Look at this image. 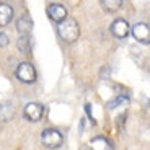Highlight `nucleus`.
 Masks as SVG:
<instances>
[{"mask_svg":"<svg viewBox=\"0 0 150 150\" xmlns=\"http://www.w3.org/2000/svg\"><path fill=\"white\" fill-rule=\"evenodd\" d=\"M8 42H10V41H8V36H7V34L0 33V47H5Z\"/></svg>","mask_w":150,"mask_h":150,"instance_id":"obj_14","label":"nucleus"},{"mask_svg":"<svg viewBox=\"0 0 150 150\" xmlns=\"http://www.w3.org/2000/svg\"><path fill=\"white\" fill-rule=\"evenodd\" d=\"M13 18V8L8 4H0V28L7 26Z\"/></svg>","mask_w":150,"mask_h":150,"instance_id":"obj_10","label":"nucleus"},{"mask_svg":"<svg viewBox=\"0 0 150 150\" xmlns=\"http://www.w3.org/2000/svg\"><path fill=\"white\" fill-rule=\"evenodd\" d=\"M109 74H111V69H109V67H106V65H105V67L101 69V79H105V75H106V79H108V77H109Z\"/></svg>","mask_w":150,"mask_h":150,"instance_id":"obj_16","label":"nucleus"},{"mask_svg":"<svg viewBox=\"0 0 150 150\" xmlns=\"http://www.w3.org/2000/svg\"><path fill=\"white\" fill-rule=\"evenodd\" d=\"M80 150H93V149H90V147H82Z\"/></svg>","mask_w":150,"mask_h":150,"instance_id":"obj_17","label":"nucleus"},{"mask_svg":"<svg viewBox=\"0 0 150 150\" xmlns=\"http://www.w3.org/2000/svg\"><path fill=\"white\" fill-rule=\"evenodd\" d=\"M15 105L10 101H5V103H0V122H8L11 117L15 116Z\"/></svg>","mask_w":150,"mask_h":150,"instance_id":"obj_8","label":"nucleus"},{"mask_svg":"<svg viewBox=\"0 0 150 150\" xmlns=\"http://www.w3.org/2000/svg\"><path fill=\"white\" fill-rule=\"evenodd\" d=\"M127 103H129V96H127V95H121V96H116L114 100H111V101L108 103V109H109V111H112V109H116L117 106L127 105Z\"/></svg>","mask_w":150,"mask_h":150,"instance_id":"obj_13","label":"nucleus"},{"mask_svg":"<svg viewBox=\"0 0 150 150\" xmlns=\"http://www.w3.org/2000/svg\"><path fill=\"white\" fill-rule=\"evenodd\" d=\"M41 144L46 149H59L64 144V135L60 134L57 129H44L41 134Z\"/></svg>","mask_w":150,"mask_h":150,"instance_id":"obj_2","label":"nucleus"},{"mask_svg":"<svg viewBox=\"0 0 150 150\" xmlns=\"http://www.w3.org/2000/svg\"><path fill=\"white\" fill-rule=\"evenodd\" d=\"M111 33L114 34L116 38L119 39H124V38H127L129 33H131V28H129V23L122 18H117L112 21L111 25Z\"/></svg>","mask_w":150,"mask_h":150,"instance_id":"obj_6","label":"nucleus"},{"mask_svg":"<svg viewBox=\"0 0 150 150\" xmlns=\"http://www.w3.org/2000/svg\"><path fill=\"white\" fill-rule=\"evenodd\" d=\"M67 13H69L67 8L60 4H51L47 7V16L56 23H60L62 20L67 18Z\"/></svg>","mask_w":150,"mask_h":150,"instance_id":"obj_7","label":"nucleus"},{"mask_svg":"<svg viewBox=\"0 0 150 150\" xmlns=\"http://www.w3.org/2000/svg\"><path fill=\"white\" fill-rule=\"evenodd\" d=\"M44 116V106L41 103H28L23 108V117L30 122H38Z\"/></svg>","mask_w":150,"mask_h":150,"instance_id":"obj_4","label":"nucleus"},{"mask_svg":"<svg viewBox=\"0 0 150 150\" xmlns=\"http://www.w3.org/2000/svg\"><path fill=\"white\" fill-rule=\"evenodd\" d=\"M57 34L64 42H69V44L75 42L80 38V26L77 20L65 18L60 23H57Z\"/></svg>","mask_w":150,"mask_h":150,"instance_id":"obj_1","label":"nucleus"},{"mask_svg":"<svg viewBox=\"0 0 150 150\" xmlns=\"http://www.w3.org/2000/svg\"><path fill=\"white\" fill-rule=\"evenodd\" d=\"M101 8L108 13H116L121 7H122V0H100Z\"/></svg>","mask_w":150,"mask_h":150,"instance_id":"obj_12","label":"nucleus"},{"mask_svg":"<svg viewBox=\"0 0 150 150\" xmlns=\"http://www.w3.org/2000/svg\"><path fill=\"white\" fill-rule=\"evenodd\" d=\"M132 36L135 41H139L140 44H150V28L149 23H137L132 26Z\"/></svg>","mask_w":150,"mask_h":150,"instance_id":"obj_5","label":"nucleus"},{"mask_svg":"<svg viewBox=\"0 0 150 150\" xmlns=\"http://www.w3.org/2000/svg\"><path fill=\"white\" fill-rule=\"evenodd\" d=\"M16 30H18L20 34H30L31 33V30H33V20H31V16L28 13L23 15L16 21Z\"/></svg>","mask_w":150,"mask_h":150,"instance_id":"obj_9","label":"nucleus"},{"mask_svg":"<svg viewBox=\"0 0 150 150\" xmlns=\"http://www.w3.org/2000/svg\"><path fill=\"white\" fill-rule=\"evenodd\" d=\"M16 47L21 54H30L33 49V42H31L30 34H20L18 41H16Z\"/></svg>","mask_w":150,"mask_h":150,"instance_id":"obj_11","label":"nucleus"},{"mask_svg":"<svg viewBox=\"0 0 150 150\" xmlns=\"http://www.w3.org/2000/svg\"><path fill=\"white\" fill-rule=\"evenodd\" d=\"M16 79L21 83H34L36 82V69L30 62H21L16 69Z\"/></svg>","mask_w":150,"mask_h":150,"instance_id":"obj_3","label":"nucleus"},{"mask_svg":"<svg viewBox=\"0 0 150 150\" xmlns=\"http://www.w3.org/2000/svg\"><path fill=\"white\" fill-rule=\"evenodd\" d=\"M85 111H86V114H88V119H90V122H91V124H96V121L93 119V116H91V108H90V105H88V103L85 105Z\"/></svg>","mask_w":150,"mask_h":150,"instance_id":"obj_15","label":"nucleus"}]
</instances>
